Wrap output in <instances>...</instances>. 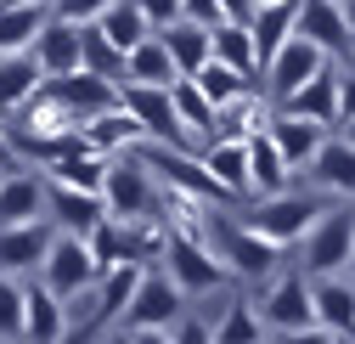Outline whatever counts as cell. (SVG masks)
I'll return each mask as SVG.
<instances>
[{
  "mask_svg": "<svg viewBox=\"0 0 355 344\" xmlns=\"http://www.w3.org/2000/svg\"><path fill=\"white\" fill-rule=\"evenodd\" d=\"M203 243L220 254V266H226L237 282H271L282 271V243L271 237H259L248 221H232L226 209H209V221H203Z\"/></svg>",
  "mask_w": 355,
  "mask_h": 344,
  "instance_id": "obj_1",
  "label": "cell"
},
{
  "mask_svg": "<svg viewBox=\"0 0 355 344\" xmlns=\"http://www.w3.org/2000/svg\"><path fill=\"white\" fill-rule=\"evenodd\" d=\"M259 316L271 327V338H327V327L316 322V288H310V271H277L265 282Z\"/></svg>",
  "mask_w": 355,
  "mask_h": 344,
  "instance_id": "obj_2",
  "label": "cell"
},
{
  "mask_svg": "<svg viewBox=\"0 0 355 344\" xmlns=\"http://www.w3.org/2000/svg\"><path fill=\"white\" fill-rule=\"evenodd\" d=\"M322 209H327V192H299V187H282V192H265L254 198V209L243 214V221L259 232V237H271L282 248H299L304 232L322 221Z\"/></svg>",
  "mask_w": 355,
  "mask_h": 344,
  "instance_id": "obj_3",
  "label": "cell"
},
{
  "mask_svg": "<svg viewBox=\"0 0 355 344\" xmlns=\"http://www.w3.org/2000/svg\"><path fill=\"white\" fill-rule=\"evenodd\" d=\"M181 311H187V288L169 277V266H147L141 282H136V299H130V311L119 322V333L124 338H164Z\"/></svg>",
  "mask_w": 355,
  "mask_h": 344,
  "instance_id": "obj_4",
  "label": "cell"
},
{
  "mask_svg": "<svg viewBox=\"0 0 355 344\" xmlns=\"http://www.w3.org/2000/svg\"><path fill=\"white\" fill-rule=\"evenodd\" d=\"M355 260V198H338L322 209V221L304 232L299 243V266L310 277H333V271H349Z\"/></svg>",
  "mask_w": 355,
  "mask_h": 344,
  "instance_id": "obj_5",
  "label": "cell"
},
{
  "mask_svg": "<svg viewBox=\"0 0 355 344\" xmlns=\"http://www.w3.org/2000/svg\"><path fill=\"white\" fill-rule=\"evenodd\" d=\"M102 198H107V214L136 221V214H158V209H164V181L153 175V164L130 147V153H113Z\"/></svg>",
  "mask_w": 355,
  "mask_h": 344,
  "instance_id": "obj_6",
  "label": "cell"
},
{
  "mask_svg": "<svg viewBox=\"0 0 355 344\" xmlns=\"http://www.w3.org/2000/svg\"><path fill=\"white\" fill-rule=\"evenodd\" d=\"M164 266H169V277H175V282L187 288V299H203V293H214V288L237 282L226 266H220V254L203 243V232H187V226H169Z\"/></svg>",
  "mask_w": 355,
  "mask_h": 344,
  "instance_id": "obj_7",
  "label": "cell"
},
{
  "mask_svg": "<svg viewBox=\"0 0 355 344\" xmlns=\"http://www.w3.org/2000/svg\"><path fill=\"white\" fill-rule=\"evenodd\" d=\"M34 277H46L62 299L68 293H79V288H91V282H102V260H96V248H91V237L85 232H68V226H57V237H51V254H46V266H40Z\"/></svg>",
  "mask_w": 355,
  "mask_h": 344,
  "instance_id": "obj_8",
  "label": "cell"
},
{
  "mask_svg": "<svg viewBox=\"0 0 355 344\" xmlns=\"http://www.w3.org/2000/svg\"><path fill=\"white\" fill-rule=\"evenodd\" d=\"M327 62H338V57H327V51H322L310 34H299V28H293V34L282 40V46H277V57L259 68V79H265V96H271V102L293 96L299 85H304V79H316Z\"/></svg>",
  "mask_w": 355,
  "mask_h": 344,
  "instance_id": "obj_9",
  "label": "cell"
},
{
  "mask_svg": "<svg viewBox=\"0 0 355 344\" xmlns=\"http://www.w3.org/2000/svg\"><path fill=\"white\" fill-rule=\"evenodd\" d=\"M124 108L141 119L147 141H164V147H192V141H198L187 124H181V108H175V91H169V85H136V79H130V85H124Z\"/></svg>",
  "mask_w": 355,
  "mask_h": 344,
  "instance_id": "obj_10",
  "label": "cell"
},
{
  "mask_svg": "<svg viewBox=\"0 0 355 344\" xmlns=\"http://www.w3.org/2000/svg\"><path fill=\"white\" fill-rule=\"evenodd\" d=\"M51 237H57L51 214L0 226V271H6V277H34L40 266H46V254H51Z\"/></svg>",
  "mask_w": 355,
  "mask_h": 344,
  "instance_id": "obj_11",
  "label": "cell"
},
{
  "mask_svg": "<svg viewBox=\"0 0 355 344\" xmlns=\"http://www.w3.org/2000/svg\"><path fill=\"white\" fill-rule=\"evenodd\" d=\"M23 338H34V344L68 338V299L46 277H23Z\"/></svg>",
  "mask_w": 355,
  "mask_h": 344,
  "instance_id": "obj_12",
  "label": "cell"
},
{
  "mask_svg": "<svg viewBox=\"0 0 355 344\" xmlns=\"http://www.w3.org/2000/svg\"><path fill=\"white\" fill-rule=\"evenodd\" d=\"M46 214H51L57 226L91 237V232L107 221V198H102V192H91V187H73V181L46 175Z\"/></svg>",
  "mask_w": 355,
  "mask_h": 344,
  "instance_id": "obj_13",
  "label": "cell"
},
{
  "mask_svg": "<svg viewBox=\"0 0 355 344\" xmlns=\"http://www.w3.org/2000/svg\"><path fill=\"white\" fill-rule=\"evenodd\" d=\"M51 91L73 108V119L79 124H91L96 113H107V108H119L124 102V85L119 79H107V74H91V68H73V74H62V79H46Z\"/></svg>",
  "mask_w": 355,
  "mask_h": 344,
  "instance_id": "obj_14",
  "label": "cell"
},
{
  "mask_svg": "<svg viewBox=\"0 0 355 344\" xmlns=\"http://www.w3.org/2000/svg\"><path fill=\"white\" fill-rule=\"evenodd\" d=\"M299 34H310L327 57H349L355 51V23L344 12V0H299Z\"/></svg>",
  "mask_w": 355,
  "mask_h": 344,
  "instance_id": "obj_15",
  "label": "cell"
},
{
  "mask_svg": "<svg viewBox=\"0 0 355 344\" xmlns=\"http://www.w3.org/2000/svg\"><path fill=\"white\" fill-rule=\"evenodd\" d=\"M34 57H40V68H46V79H62V74L85 68V28L51 12L46 28H40V40H34Z\"/></svg>",
  "mask_w": 355,
  "mask_h": 344,
  "instance_id": "obj_16",
  "label": "cell"
},
{
  "mask_svg": "<svg viewBox=\"0 0 355 344\" xmlns=\"http://www.w3.org/2000/svg\"><path fill=\"white\" fill-rule=\"evenodd\" d=\"M265 130H271V141L282 147V158H288L293 169H310V158H316V153H322V141L333 136V124H316V119H304V113L277 108Z\"/></svg>",
  "mask_w": 355,
  "mask_h": 344,
  "instance_id": "obj_17",
  "label": "cell"
},
{
  "mask_svg": "<svg viewBox=\"0 0 355 344\" xmlns=\"http://www.w3.org/2000/svg\"><path fill=\"white\" fill-rule=\"evenodd\" d=\"M40 214H46V169L12 164L6 175H0V226L40 221Z\"/></svg>",
  "mask_w": 355,
  "mask_h": 344,
  "instance_id": "obj_18",
  "label": "cell"
},
{
  "mask_svg": "<svg viewBox=\"0 0 355 344\" xmlns=\"http://www.w3.org/2000/svg\"><path fill=\"white\" fill-rule=\"evenodd\" d=\"M304 175H310V187L327 192V198H355V141L349 136H327Z\"/></svg>",
  "mask_w": 355,
  "mask_h": 344,
  "instance_id": "obj_19",
  "label": "cell"
},
{
  "mask_svg": "<svg viewBox=\"0 0 355 344\" xmlns=\"http://www.w3.org/2000/svg\"><path fill=\"white\" fill-rule=\"evenodd\" d=\"M310 288H316V322L327 327V338H355V282H349V271L310 277Z\"/></svg>",
  "mask_w": 355,
  "mask_h": 344,
  "instance_id": "obj_20",
  "label": "cell"
},
{
  "mask_svg": "<svg viewBox=\"0 0 355 344\" xmlns=\"http://www.w3.org/2000/svg\"><path fill=\"white\" fill-rule=\"evenodd\" d=\"M338 68H344V57L338 62H327L316 79H304L293 96H282L277 108H288V113H304V119H316V124H338Z\"/></svg>",
  "mask_w": 355,
  "mask_h": 344,
  "instance_id": "obj_21",
  "label": "cell"
},
{
  "mask_svg": "<svg viewBox=\"0 0 355 344\" xmlns=\"http://www.w3.org/2000/svg\"><path fill=\"white\" fill-rule=\"evenodd\" d=\"M293 175L299 169L282 158V147L271 141V130H259V136H248V192L254 198H265V192H282V187H293Z\"/></svg>",
  "mask_w": 355,
  "mask_h": 344,
  "instance_id": "obj_22",
  "label": "cell"
},
{
  "mask_svg": "<svg viewBox=\"0 0 355 344\" xmlns=\"http://www.w3.org/2000/svg\"><path fill=\"white\" fill-rule=\"evenodd\" d=\"M40 85H46V68H40L34 46L28 51H0V119H6L12 108H23Z\"/></svg>",
  "mask_w": 355,
  "mask_h": 344,
  "instance_id": "obj_23",
  "label": "cell"
},
{
  "mask_svg": "<svg viewBox=\"0 0 355 344\" xmlns=\"http://www.w3.org/2000/svg\"><path fill=\"white\" fill-rule=\"evenodd\" d=\"M198 158L209 164V175L226 187L232 198L248 192V141H243V136H214V141L198 147Z\"/></svg>",
  "mask_w": 355,
  "mask_h": 344,
  "instance_id": "obj_24",
  "label": "cell"
},
{
  "mask_svg": "<svg viewBox=\"0 0 355 344\" xmlns=\"http://www.w3.org/2000/svg\"><path fill=\"white\" fill-rule=\"evenodd\" d=\"M158 34H164V46H169V57H175V68H181V74H198V68L214 57L209 23H198V17H175V23H164Z\"/></svg>",
  "mask_w": 355,
  "mask_h": 344,
  "instance_id": "obj_25",
  "label": "cell"
},
{
  "mask_svg": "<svg viewBox=\"0 0 355 344\" xmlns=\"http://www.w3.org/2000/svg\"><path fill=\"white\" fill-rule=\"evenodd\" d=\"M130 79H136V85H175V79H181V68H175V57H169V46H164L158 28L124 57V85Z\"/></svg>",
  "mask_w": 355,
  "mask_h": 344,
  "instance_id": "obj_26",
  "label": "cell"
},
{
  "mask_svg": "<svg viewBox=\"0 0 355 344\" xmlns=\"http://www.w3.org/2000/svg\"><path fill=\"white\" fill-rule=\"evenodd\" d=\"M254 338H271V327H265L254 299L232 293L226 305H220V316H214V344H254Z\"/></svg>",
  "mask_w": 355,
  "mask_h": 344,
  "instance_id": "obj_27",
  "label": "cell"
},
{
  "mask_svg": "<svg viewBox=\"0 0 355 344\" xmlns=\"http://www.w3.org/2000/svg\"><path fill=\"white\" fill-rule=\"evenodd\" d=\"M293 23H299V0H277V6H254V17H248V28H254V46H259V68L277 57V46L293 34Z\"/></svg>",
  "mask_w": 355,
  "mask_h": 344,
  "instance_id": "obj_28",
  "label": "cell"
},
{
  "mask_svg": "<svg viewBox=\"0 0 355 344\" xmlns=\"http://www.w3.org/2000/svg\"><path fill=\"white\" fill-rule=\"evenodd\" d=\"M192 79L203 85V96H209L214 108H232L237 96H248V91H259V85H265V79H254V74H243V68H232V62H220V57H209Z\"/></svg>",
  "mask_w": 355,
  "mask_h": 344,
  "instance_id": "obj_29",
  "label": "cell"
},
{
  "mask_svg": "<svg viewBox=\"0 0 355 344\" xmlns=\"http://www.w3.org/2000/svg\"><path fill=\"white\" fill-rule=\"evenodd\" d=\"M51 6H34V0H6V12H0V51H28L40 28H46Z\"/></svg>",
  "mask_w": 355,
  "mask_h": 344,
  "instance_id": "obj_30",
  "label": "cell"
},
{
  "mask_svg": "<svg viewBox=\"0 0 355 344\" xmlns=\"http://www.w3.org/2000/svg\"><path fill=\"white\" fill-rule=\"evenodd\" d=\"M169 91H175V108H181V124H187V130L203 136V141H214V130H220V108L203 96V85H198L192 74H181Z\"/></svg>",
  "mask_w": 355,
  "mask_h": 344,
  "instance_id": "obj_31",
  "label": "cell"
},
{
  "mask_svg": "<svg viewBox=\"0 0 355 344\" xmlns=\"http://www.w3.org/2000/svg\"><path fill=\"white\" fill-rule=\"evenodd\" d=\"M209 40H214V57H220V62H232V68H243V74L259 79V46H254V28H248V23L226 17V23L209 28Z\"/></svg>",
  "mask_w": 355,
  "mask_h": 344,
  "instance_id": "obj_32",
  "label": "cell"
},
{
  "mask_svg": "<svg viewBox=\"0 0 355 344\" xmlns=\"http://www.w3.org/2000/svg\"><path fill=\"white\" fill-rule=\"evenodd\" d=\"M96 23H102V28H107V34L119 40V46H124V57H130V51H136L141 40L153 34V17L141 12V0H113V6H107V12L96 17Z\"/></svg>",
  "mask_w": 355,
  "mask_h": 344,
  "instance_id": "obj_33",
  "label": "cell"
},
{
  "mask_svg": "<svg viewBox=\"0 0 355 344\" xmlns=\"http://www.w3.org/2000/svg\"><path fill=\"white\" fill-rule=\"evenodd\" d=\"M79 28H85V68H91V74H107V79L124 85V46H119L102 23H79Z\"/></svg>",
  "mask_w": 355,
  "mask_h": 344,
  "instance_id": "obj_34",
  "label": "cell"
},
{
  "mask_svg": "<svg viewBox=\"0 0 355 344\" xmlns=\"http://www.w3.org/2000/svg\"><path fill=\"white\" fill-rule=\"evenodd\" d=\"M0 338H23V277L0 271Z\"/></svg>",
  "mask_w": 355,
  "mask_h": 344,
  "instance_id": "obj_35",
  "label": "cell"
},
{
  "mask_svg": "<svg viewBox=\"0 0 355 344\" xmlns=\"http://www.w3.org/2000/svg\"><path fill=\"white\" fill-rule=\"evenodd\" d=\"M107 6H113V0H57L51 12H57V17H68V23H96Z\"/></svg>",
  "mask_w": 355,
  "mask_h": 344,
  "instance_id": "obj_36",
  "label": "cell"
},
{
  "mask_svg": "<svg viewBox=\"0 0 355 344\" xmlns=\"http://www.w3.org/2000/svg\"><path fill=\"white\" fill-rule=\"evenodd\" d=\"M338 124H355V57L338 68Z\"/></svg>",
  "mask_w": 355,
  "mask_h": 344,
  "instance_id": "obj_37",
  "label": "cell"
},
{
  "mask_svg": "<svg viewBox=\"0 0 355 344\" xmlns=\"http://www.w3.org/2000/svg\"><path fill=\"white\" fill-rule=\"evenodd\" d=\"M141 12L153 17V28H164L175 17H187V0H141Z\"/></svg>",
  "mask_w": 355,
  "mask_h": 344,
  "instance_id": "obj_38",
  "label": "cell"
},
{
  "mask_svg": "<svg viewBox=\"0 0 355 344\" xmlns=\"http://www.w3.org/2000/svg\"><path fill=\"white\" fill-rule=\"evenodd\" d=\"M187 17H198V23H226V12H220V0H187Z\"/></svg>",
  "mask_w": 355,
  "mask_h": 344,
  "instance_id": "obj_39",
  "label": "cell"
},
{
  "mask_svg": "<svg viewBox=\"0 0 355 344\" xmlns=\"http://www.w3.org/2000/svg\"><path fill=\"white\" fill-rule=\"evenodd\" d=\"M220 12L237 17V23H248V17H254V0H220Z\"/></svg>",
  "mask_w": 355,
  "mask_h": 344,
  "instance_id": "obj_40",
  "label": "cell"
},
{
  "mask_svg": "<svg viewBox=\"0 0 355 344\" xmlns=\"http://www.w3.org/2000/svg\"><path fill=\"white\" fill-rule=\"evenodd\" d=\"M0 164H12V136H6V124H0Z\"/></svg>",
  "mask_w": 355,
  "mask_h": 344,
  "instance_id": "obj_41",
  "label": "cell"
},
{
  "mask_svg": "<svg viewBox=\"0 0 355 344\" xmlns=\"http://www.w3.org/2000/svg\"><path fill=\"white\" fill-rule=\"evenodd\" d=\"M344 12H349V23H355V0H344Z\"/></svg>",
  "mask_w": 355,
  "mask_h": 344,
  "instance_id": "obj_42",
  "label": "cell"
},
{
  "mask_svg": "<svg viewBox=\"0 0 355 344\" xmlns=\"http://www.w3.org/2000/svg\"><path fill=\"white\" fill-rule=\"evenodd\" d=\"M344 136H349V141H355V124H344Z\"/></svg>",
  "mask_w": 355,
  "mask_h": 344,
  "instance_id": "obj_43",
  "label": "cell"
},
{
  "mask_svg": "<svg viewBox=\"0 0 355 344\" xmlns=\"http://www.w3.org/2000/svg\"><path fill=\"white\" fill-rule=\"evenodd\" d=\"M34 6H57V0H34Z\"/></svg>",
  "mask_w": 355,
  "mask_h": 344,
  "instance_id": "obj_44",
  "label": "cell"
},
{
  "mask_svg": "<svg viewBox=\"0 0 355 344\" xmlns=\"http://www.w3.org/2000/svg\"><path fill=\"white\" fill-rule=\"evenodd\" d=\"M254 6H277V0H254Z\"/></svg>",
  "mask_w": 355,
  "mask_h": 344,
  "instance_id": "obj_45",
  "label": "cell"
},
{
  "mask_svg": "<svg viewBox=\"0 0 355 344\" xmlns=\"http://www.w3.org/2000/svg\"><path fill=\"white\" fill-rule=\"evenodd\" d=\"M349 282H355V260H349Z\"/></svg>",
  "mask_w": 355,
  "mask_h": 344,
  "instance_id": "obj_46",
  "label": "cell"
},
{
  "mask_svg": "<svg viewBox=\"0 0 355 344\" xmlns=\"http://www.w3.org/2000/svg\"><path fill=\"white\" fill-rule=\"evenodd\" d=\"M349 57H355V51H349Z\"/></svg>",
  "mask_w": 355,
  "mask_h": 344,
  "instance_id": "obj_47",
  "label": "cell"
}]
</instances>
